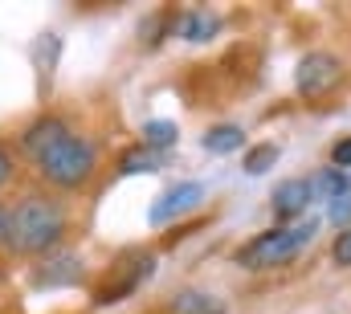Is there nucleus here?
<instances>
[{
    "mask_svg": "<svg viewBox=\"0 0 351 314\" xmlns=\"http://www.w3.org/2000/svg\"><path fill=\"white\" fill-rule=\"evenodd\" d=\"M66 237V208L53 196H25L8 213V245L16 253H49Z\"/></svg>",
    "mask_w": 351,
    "mask_h": 314,
    "instance_id": "obj_1",
    "label": "nucleus"
},
{
    "mask_svg": "<svg viewBox=\"0 0 351 314\" xmlns=\"http://www.w3.org/2000/svg\"><path fill=\"white\" fill-rule=\"evenodd\" d=\"M319 229H323L319 217H306V221H294V225H274V229H265L262 237H254V241L237 253V265H241V269H254V274H262V269H282V265H290L302 249H311V241L319 237Z\"/></svg>",
    "mask_w": 351,
    "mask_h": 314,
    "instance_id": "obj_2",
    "label": "nucleus"
},
{
    "mask_svg": "<svg viewBox=\"0 0 351 314\" xmlns=\"http://www.w3.org/2000/svg\"><path fill=\"white\" fill-rule=\"evenodd\" d=\"M33 163H37V171H41L49 184H58V188H82L90 176H94V167H98V152H94L90 139H82V135L70 131V135H62L53 147H45Z\"/></svg>",
    "mask_w": 351,
    "mask_h": 314,
    "instance_id": "obj_3",
    "label": "nucleus"
},
{
    "mask_svg": "<svg viewBox=\"0 0 351 314\" xmlns=\"http://www.w3.org/2000/svg\"><path fill=\"white\" fill-rule=\"evenodd\" d=\"M152 274H156V257H152V253H127V257L114 261V269H110L106 282L98 286L94 302H119V298H131Z\"/></svg>",
    "mask_w": 351,
    "mask_h": 314,
    "instance_id": "obj_4",
    "label": "nucleus"
},
{
    "mask_svg": "<svg viewBox=\"0 0 351 314\" xmlns=\"http://www.w3.org/2000/svg\"><path fill=\"white\" fill-rule=\"evenodd\" d=\"M339 78H343V62H339L335 53H323V49L306 53V58L298 62V70H294V86H298L302 98H323V94H331V90L339 86Z\"/></svg>",
    "mask_w": 351,
    "mask_h": 314,
    "instance_id": "obj_5",
    "label": "nucleus"
},
{
    "mask_svg": "<svg viewBox=\"0 0 351 314\" xmlns=\"http://www.w3.org/2000/svg\"><path fill=\"white\" fill-rule=\"evenodd\" d=\"M200 200H204V184L200 180H184V184H172L168 192H160V200L152 204L147 217H152V225H172L184 213L200 208Z\"/></svg>",
    "mask_w": 351,
    "mask_h": 314,
    "instance_id": "obj_6",
    "label": "nucleus"
},
{
    "mask_svg": "<svg viewBox=\"0 0 351 314\" xmlns=\"http://www.w3.org/2000/svg\"><path fill=\"white\" fill-rule=\"evenodd\" d=\"M311 200H315L311 180H282V184L274 188V196H269L274 217H282V221H298V217L306 213V204H311Z\"/></svg>",
    "mask_w": 351,
    "mask_h": 314,
    "instance_id": "obj_7",
    "label": "nucleus"
},
{
    "mask_svg": "<svg viewBox=\"0 0 351 314\" xmlns=\"http://www.w3.org/2000/svg\"><path fill=\"white\" fill-rule=\"evenodd\" d=\"M221 33V16L208 12V8H184L176 16V37L180 41H192V45H204Z\"/></svg>",
    "mask_w": 351,
    "mask_h": 314,
    "instance_id": "obj_8",
    "label": "nucleus"
},
{
    "mask_svg": "<svg viewBox=\"0 0 351 314\" xmlns=\"http://www.w3.org/2000/svg\"><path fill=\"white\" fill-rule=\"evenodd\" d=\"M82 278V257L78 253H58V257H45V265H37V282L45 286H66V282H78Z\"/></svg>",
    "mask_w": 351,
    "mask_h": 314,
    "instance_id": "obj_9",
    "label": "nucleus"
},
{
    "mask_svg": "<svg viewBox=\"0 0 351 314\" xmlns=\"http://www.w3.org/2000/svg\"><path fill=\"white\" fill-rule=\"evenodd\" d=\"M62 135H70V123H66V119H53V114H49V119H37V123L25 131V152L37 159L45 147H53Z\"/></svg>",
    "mask_w": 351,
    "mask_h": 314,
    "instance_id": "obj_10",
    "label": "nucleus"
},
{
    "mask_svg": "<svg viewBox=\"0 0 351 314\" xmlns=\"http://www.w3.org/2000/svg\"><path fill=\"white\" fill-rule=\"evenodd\" d=\"M168 314H225V302L208 290H180L172 298Z\"/></svg>",
    "mask_w": 351,
    "mask_h": 314,
    "instance_id": "obj_11",
    "label": "nucleus"
},
{
    "mask_svg": "<svg viewBox=\"0 0 351 314\" xmlns=\"http://www.w3.org/2000/svg\"><path fill=\"white\" fill-rule=\"evenodd\" d=\"M200 143H204V152H213V156H229V152H241V147H245V127H237V123H221V127H208Z\"/></svg>",
    "mask_w": 351,
    "mask_h": 314,
    "instance_id": "obj_12",
    "label": "nucleus"
},
{
    "mask_svg": "<svg viewBox=\"0 0 351 314\" xmlns=\"http://www.w3.org/2000/svg\"><path fill=\"white\" fill-rule=\"evenodd\" d=\"M348 188H351V180H348V171H339V167H323L319 176H311L315 200H339Z\"/></svg>",
    "mask_w": 351,
    "mask_h": 314,
    "instance_id": "obj_13",
    "label": "nucleus"
},
{
    "mask_svg": "<svg viewBox=\"0 0 351 314\" xmlns=\"http://www.w3.org/2000/svg\"><path fill=\"white\" fill-rule=\"evenodd\" d=\"M160 167H164V156L152 152V147H131V152H123V159H119V171H123V176H135V171H160Z\"/></svg>",
    "mask_w": 351,
    "mask_h": 314,
    "instance_id": "obj_14",
    "label": "nucleus"
},
{
    "mask_svg": "<svg viewBox=\"0 0 351 314\" xmlns=\"http://www.w3.org/2000/svg\"><path fill=\"white\" fill-rule=\"evenodd\" d=\"M176 139H180V127H176L172 119H152V123H143V143H147L152 152L172 147Z\"/></svg>",
    "mask_w": 351,
    "mask_h": 314,
    "instance_id": "obj_15",
    "label": "nucleus"
},
{
    "mask_svg": "<svg viewBox=\"0 0 351 314\" xmlns=\"http://www.w3.org/2000/svg\"><path fill=\"white\" fill-rule=\"evenodd\" d=\"M278 143H258V147H250V156H245V171L250 176H265L274 163H278Z\"/></svg>",
    "mask_w": 351,
    "mask_h": 314,
    "instance_id": "obj_16",
    "label": "nucleus"
},
{
    "mask_svg": "<svg viewBox=\"0 0 351 314\" xmlns=\"http://www.w3.org/2000/svg\"><path fill=\"white\" fill-rule=\"evenodd\" d=\"M327 221H331V225H351V188L339 196V200L327 204Z\"/></svg>",
    "mask_w": 351,
    "mask_h": 314,
    "instance_id": "obj_17",
    "label": "nucleus"
},
{
    "mask_svg": "<svg viewBox=\"0 0 351 314\" xmlns=\"http://www.w3.org/2000/svg\"><path fill=\"white\" fill-rule=\"evenodd\" d=\"M331 261H335V265H343V269L351 265V225H348V229H339L335 245H331Z\"/></svg>",
    "mask_w": 351,
    "mask_h": 314,
    "instance_id": "obj_18",
    "label": "nucleus"
},
{
    "mask_svg": "<svg viewBox=\"0 0 351 314\" xmlns=\"http://www.w3.org/2000/svg\"><path fill=\"white\" fill-rule=\"evenodd\" d=\"M331 167H339V171H351V139H339V143L331 147Z\"/></svg>",
    "mask_w": 351,
    "mask_h": 314,
    "instance_id": "obj_19",
    "label": "nucleus"
},
{
    "mask_svg": "<svg viewBox=\"0 0 351 314\" xmlns=\"http://www.w3.org/2000/svg\"><path fill=\"white\" fill-rule=\"evenodd\" d=\"M8 180H12V156L0 147V184H8Z\"/></svg>",
    "mask_w": 351,
    "mask_h": 314,
    "instance_id": "obj_20",
    "label": "nucleus"
},
{
    "mask_svg": "<svg viewBox=\"0 0 351 314\" xmlns=\"http://www.w3.org/2000/svg\"><path fill=\"white\" fill-rule=\"evenodd\" d=\"M4 237H8V213L0 208V241H4Z\"/></svg>",
    "mask_w": 351,
    "mask_h": 314,
    "instance_id": "obj_21",
    "label": "nucleus"
}]
</instances>
